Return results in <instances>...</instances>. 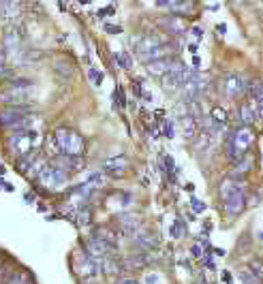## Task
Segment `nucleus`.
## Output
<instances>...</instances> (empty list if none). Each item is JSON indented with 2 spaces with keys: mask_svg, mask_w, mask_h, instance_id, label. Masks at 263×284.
I'll return each mask as SVG.
<instances>
[{
  "mask_svg": "<svg viewBox=\"0 0 263 284\" xmlns=\"http://www.w3.org/2000/svg\"><path fill=\"white\" fill-rule=\"evenodd\" d=\"M161 26L165 28L167 32H172L174 37H180V34H184V30H186V24H184V19L180 15H172V17L161 19Z\"/></svg>",
  "mask_w": 263,
  "mask_h": 284,
  "instance_id": "21",
  "label": "nucleus"
},
{
  "mask_svg": "<svg viewBox=\"0 0 263 284\" xmlns=\"http://www.w3.org/2000/svg\"><path fill=\"white\" fill-rule=\"evenodd\" d=\"M49 165H54V167H58L62 169L65 173L69 175H73L77 173L82 169V156H69V154H56L52 160H49Z\"/></svg>",
  "mask_w": 263,
  "mask_h": 284,
  "instance_id": "13",
  "label": "nucleus"
},
{
  "mask_svg": "<svg viewBox=\"0 0 263 284\" xmlns=\"http://www.w3.org/2000/svg\"><path fill=\"white\" fill-rule=\"evenodd\" d=\"M118 224H120V229H122V233H126L129 237L137 229H141V220L135 214H120L118 216Z\"/></svg>",
  "mask_w": 263,
  "mask_h": 284,
  "instance_id": "20",
  "label": "nucleus"
},
{
  "mask_svg": "<svg viewBox=\"0 0 263 284\" xmlns=\"http://www.w3.org/2000/svg\"><path fill=\"white\" fill-rule=\"evenodd\" d=\"M182 129H184V137H186V139H193L195 133H197V118H193L190 113L182 116Z\"/></svg>",
  "mask_w": 263,
  "mask_h": 284,
  "instance_id": "25",
  "label": "nucleus"
},
{
  "mask_svg": "<svg viewBox=\"0 0 263 284\" xmlns=\"http://www.w3.org/2000/svg\"><path fill=\"white\" fill-rule=\"evenodd\" d=\"M41 135L37 129H26V131H13L6 139V147L9 152L15 156V158H26L28 154H32L37 150V143H39Z\"/></svg>",
  "mask_w": 263,
  "mask_h": 284,
  "instance_id": "5",
  "label": "nucleus"
},
{
  "mask_svg": "<svg viewBox=\"0 0 263 284\" xmlns=\"http://www.w3.org/2000/svg\"><path fill=\"white\" fill-rule=\"evenodd\" d=\"M116 58L120 60V67H122V69H131V67H133L131 56L126 54V52H118V54H116Z\"/></svg>",
  "mask_w": 263,
  "mask_h": 284,
  "instance_id": "29",
  "label": "nucleus"
},
{
  "mask_svg": "<svg viewBox=\"0 0 263 284\" xmlns=\"http://www.w3.org/2000/svg\"><path fill=\"white\" fill-rule=\"evenodd\" d=\"M75 272L80 274V278L82 280H94L98 272H101V265H98V259L94 257H90L88 252H84L80 254V259H77V267H75Z\"/></svg>",
  "mask_w": 263,
  "mask_h": 284,
  "instance_id": "11",
  "label": "nucleus"
},
{
  "mask_svg": "<svg viewBox=\"0 0 263 284\" xmlns=\"http://www.w3.org/2000/svg\"><path fill=\"white\" fill-rule=\"evenodd\" d=\"M156 282H159V276H156V274H148L146 276V284H156Z\"/></svg>",
  "mask_w": 263,
  "mask_h": 284,
  "instance_id": "35",
  "label": "nucleus"
},
{
  "mask_svg": "<svg viewBox=\"0 0 263 284\" xmlns=\"http://www.w3.org/2000/svg\"><path fill=\"white\" fill-rule=\"evenodd\" d=\"M223 92L227 98H231V101H236V98L248 94V83L244 77L240 75H227L225 81H223Z\"/></svg>",
  "mask_w": 263,
  "mask_h": 284,
  "instance_id": "12",
  "label": "nucleus"
},
{
  "mask_svg": "<svg viewBox=\"0 0 263 284\" xmlns=\"http://www.w3.org/2000/svg\"><path fill=\"white\" fill-rule=\"evenodd\" d=\"M257 113H259V118L263 120V101H261V103H257Z\"/></svg>",
  "mask_w": 263,
  "mask_h": 284,
  "instance_id": "38",
  "label": "nucleus"
},
{
  "mask_svg": "<svg viewBox=\"0 0 263 284\" xmlns=\"http://www.w3.org/2000/svg\"><path fill=\"white\" fill-rule=\"evenodd\" d=\"M182 231H184V224H182V222H175V224H174V237H182V235H184Z\"/></svg>",
  "mask_w": 263,
  "mask_h": 284,
  "instance_id": "32",
  "label": "nucleus"
},
{
  "mask_svg": "<svg viewBox=\"0 0 263 284\" xmlns=\"http://www.w3.org/2000/svg\"><path fill=\"white\" fill-rule=\"evenodd\" d=\"M246 171H251V160H238V167L233 169V175H242Z\"/></svg>",
  "mask_w": 263,
  "mask_h": 284,
  "instance_id": "30",
  "label": "nucleus"
},
{
  "mask_svg": "<svg viewBox=\"0 0 263 284\" xmlns=\"http://www.w3.org/2000/svg\"><path fill=\"white\" fill-rule=\"evenodd\" d=\"M240 276H242V280H244V284H259V280L253 276L251 269H244V272H242Z\"/></svg>",
  "mask_w": 263,
  "mask_h": 284,
  "instance_id": "31",
  "label": "nucleus"
},
{
  "mask_svg": "<svg viewBox=\"0 0 263 284\" xmlns=\"http://www.w3.org/2000/svg\"><path fill=\"white\" fill-rule=\"evenodd\" d=\"M69 173H65L62 169L58 167H54V165H47L43 171L39 173L37 180L41 182V186L47 188V190H60V188H65L67 186V182H69Z\"/></svg>",
  "mask_w": 263,
  "mask_h": 284,
  "instance_id": "9",
  "label": "nucleus"
},
{
  "mask_svg": "<svg viewBox=\"0 0 263 284\" xmlns=\"http://www.w3.org/2000/svg\"><path fill=\"white\" fill-rule=\"evenodd\" d=\"M193 257H201V248L199 246H193Z\"/></svg>",
  "mask_w": 263,
  "mask_h": 284,
  "instance_id": "39",
  "label": "nucleus"
},
{
  "mask_svg": "<svg viewBox=\"0 0 263 284\" xmlns=\"http://www.w3.org/2000/svg\"><path fill=\"white\" fill-rule=\"evenodd\" d=\"M172 65H174V60L167 56V58H161V60H152V62H148V65H146V71H148V73H150L152 77H159V79H161L163 75H167L169 71H172Z\"/></svg>",
  "mask_w": 263,
  "mask_h": 284,
  "instance_id": "19",
  "label": "nucleus"
},
{
  "mask_svg": "<svg viewBox=\"0 0 263 284\" xmlns=\"http://www.w3.org/2000/svg\"><path fill=\"white\" fill-rule=\"evenodd\" d=\"M238 118H240L242 124L253 126V122L259 118V113H257V101H246V103H242L240 107H238Z\"/></svg>",
  "mask_w": 263,
  "mask_h": 284,
  "instance_id": "18",
  "label": "nucleus"
},
{
  "mask_svg": "<svg viewBox=\"0 0 263 284\" xmlns=\"http://www.w3.org/2000/svg\"><path fill=\"white\" fill-rule=\"evenodd\" d=\"M193 208H195L197 212H201V210H203V203H201V201H197V199H193Z\"/></svg>",
  "mask_w": 263,
  "mask_h": 284,
  "instance_id": "37",
  "label": "nucleus"
},
{
  "mask_svg": "<svg viewBox=\"0 0 263 284\" xmlns=\"http://www.w3.org/2000/svg\"><path fill=\"white\" fill-rule=\"evenodd\" d=\"M133 244L139 248L141 252H148V250H154L156 246H159V239H156V235L152 231H146V229H137L131 235Z\"/></svg>",
  "mask_w": 263,
  "mask_h": 284,
  "instance_id": "15",
  "label": "nucleus"
},
{
  "mask_svg": "<svg viewBox=\"0 0 263 284\" xmlns=\"http://www.w3.org/2000/svg\"><path fill=\"white\" fill-rule=\"evenodd\" d=\"M248 269L253 272V276L257 278L259 282H263V261L261 259H253L251 263H248Z\"/></svg>",
  "mask_w": 263,
  "mask_h": 284,
  "instance_id": "28",
  "label": "nucleus"
},
{
  "mask_svg": "<svg viewBox=\"0 0 263 284\" xmlns=\"http://www.w3.org/2000/svg\"><path fill=\"white\" fill-rule=\"evenodd\" d=\"M133 43H135L133 45L135 52H137L139 60L144 62V65H148V62H152V60L167 58V56H169L167 45L163 43L161 39H156V37H135Z\"/></svg>",
  "mask_w": 263,
  "mask_h": 284,
  "instance_id": "6",
  "label": "nucleus"
},
{
  "mask_svg": "<svg viewBox=\"0 0 263 284\" xmlns=\"http://www.w3.org/2000/svg\"><path fill=\"white\" fill-rule=\"evenodd\" d=\"M34 90V81L28 77H13L0 86V103L2 105H30V94Z\"/></svg>",
  "mask_w": 263,
  "mask_h": 284,
  "instance_id": "2",
  "label": "nucleus"
},
{
  "mask_svg": "<svg viewBox=\"0 0 263 284\" xmlns=\"http://www.w3.org/2000/svg\"><path fill=\"white\" fill-rule=\"evenodd\" d=\"M82 250L84 252H88L90 257H94V259H103V257H107V254H111V252H116L118 248H113V246H109L107 241H103L98 235H88L86 239H84V244H82Z\"/></svg>",
  "mask_w": 263,
  "mask_h": 284,
  "instance_id": "10",
  "label": "nucleus"
},
{
  "mask_svg": "<svg viewBox=\"0 0 263 284\" xmlns=\"http://www.w3.org/2000/svg\"><path fill=\"white\" fill-rule=\"evenodd\" d=\"M118 284H139V282L135 280V278H120Z\"/></svg>",
  "mask_w": 263,
  "mask_h": 284,
  "instance_id": "36",
  "label": "nucleus"
},
{
  "mask_svg": "<svg viewBox=\"0 0 263 284\" xmlns=\"http://www.w3.org/2000/svg\"><path fill=\"white\" fill-rule=\"evenodd\" d=\"M124 259H120L116 252L107 254V257H103V263H101V272L105 276H113V278H118V276H122L124 272Z\"/></svg>",
  "mask_w": 263,
  "mask_h": 284,
  "instance_id": "16",
  "label": "nucleus"
},
{
  "mask_svg": "<svg viewBox=\"0 0 263 284\" xmlns=\"http://www.w3.org/2000/svg\"><path fill=\"white\" fill-rule=\"evenodd\" d=\"M54 73L58 75L62 81H71V79H73V75H75V71H73V67H71L67 60H56L54 62Z\"/></svg>",
  "mask_w": 263,
  "mask_h": 284,
  "instance_id": "23",
  "label": "nucleus"
},
{
  "mask_svg": "<svg viewBox=\"0 0 263 284\" xmlns=\"http://www.w3.org/2000/svg\"><path fill=\"white\" fill-rule=\"evenodd\" d=\"M22 13H24V0H9V2L0 4V17L9 24L22 17Z\"/></svg>",
  "mask_w": 263,
  "mask_h": 284,
  "instance_id": "17",
  "label": "nucleus"
},
{
  "mask_svg": "<svg viewBox=\"0 0 263 284\" xmlns=\"http://www.w3.org/2000/svg\"><path fill=\"white\" fill-rule=\"evenodd\" d=\"M103 171L109 177L120 180V177H124L126 171H129V158H126V156H113V158H107L103 162Z\"/></svg>",
  "mask_w": 263,
  "mask_h": 284,
  "instance_id": "14",
  "label": "nucleus"
},
{
  "mask_svg": "<svg viewBox=\"0 0 263 284\" xmlns=\"http://www.w3.org/2000/svg\"><path fill=\"white\" fill-rule=\"evenodd\" d=\"M146 263H148L146 252H139V254H131L129 259H124V267L126 269H141V267H146Z\"/></svg>",
  "mask_w": 263,
  "mask_h": 284,
  "instance_id": "26",
  "label": "nucleus"
},
{
  "mask_svg": "<svg viewBox=\"0 0 263 284\" xmlns=\"http://www.w3.org/2000/svg\"><path fill=\"white\" fill-rule=\"evenodd\" d=\"M30 113H32L30 105H24V107H19V105H2L0 107V129L13 131V126L17 122H22Z\"/></svg>",
  "mask_w": 263,
  "mask_h": 284,
  "instance_id": "8",
  "label": "nucleus"
},
{
  "mask_svg": "<svg viewBox=\"0 0 263 284\" xmlns=\"http://www.w3.org/2000/svg\"><path fill=\"white\" fill-rule=\"evenodd\" d=\"M205 90H208V77H203L201 73H197V71H193V73L188 75V79L184 81L180 88L184 103L199 101V98L205 94Z\"/></svg>",
  "mask_w": 263,
  "mask_h": 284,
  "instance_id": "7",
  "label": "nucleus"
},
{
  "mask_svg": "<svg viewBox=\"0 0 263 284\" xmlns=\"http://www.w3.org/2000/svg\"><path fill=\"white\" fill-rule=\"evenodd\" d=\"M94 235H98L103 241H107L109 246L113 248H118V241H120V233L116 229H111L109 224H103V226H98V229L94 231Z\"/></svg>",
  "mask_w": 263,
  "mask_h": 284,
  "instance_id": "22",
  "label": "nucleus"
},
{
  "mask_svg": "<svg viewBox=\"0 0 263 284\" xmlns=\"http://www.w3.org/2000/svg\"><path fill=\"white\" fill-rule=\"evenodd\" d=\"M6 274H9V269H6V261H0V282L6 278Z\"/></svg>",
  "mask_w": 263,
  "mask_h": 284,
  "instance_id": "33",
  "label": "nucleus"
},
{
  "mask_svg": "<svg viewBox=\"0 0 263 284\" xmlns=\"http://www.w3.org/2000/svg\"><path fill=\"white\" fill-rule=\"evenodd\" d=\"M253 143H255L253 126H246V124L238 126V129L229 135V139H227V158L231 162L242 160L248 152H251Z\"/></svg>",
  "mask_w": 263,
  "mask_h": 284,
  "instance_id": "4",
  "label": "nucleus"
},
{
  "mask_svg": "<svg viewBox=\"0 0 263 284\" xmlns=\"http://www.w3.org/2000/svg\"><path fill=\"white\" fill-rule=\"evenodd\" d=\"M0 284H32L30 276H28L26 272H22V269H17V272H11L6 274V278L0 282Z\"/></svg>",
  "mask_w": 263,
  "mask_h": 284,
  "instance_id": "24",
  "label": "nucleus"
},
{
  "mask_svg": "<svg viewBox=\"0 0 263 284\" xmlns=\"http://www.w3.org/2000/svg\"><path fill=\"white\" fill-rule=\"evenodd\" d=\"M75 220H77V224H90L92 222V218H90V208L88 205H77V210H75Z\"/></svg>",
  "mask_w": 263,
  "mask_h": 284,
  "instance_id": "27",
  "label": "nucleus"
},
{
  "mask_svg": "<svg viewBox=\"0 0 263 284\" xmlns=\"http://www.w3.org/2000/svg\"><path fill=\"white\" fill-rule=\"evenodd\" d=\"M54 145H56V154L84 156V152H86V139H84V135L73 129H67V126H58L54 131Z\"/></svg>",
  "mask_w": 263,
  "mask_h": 284,
  "instance_id": "3",
  "label": "nucleus"
},
{
  "mask_svg": "<svg viewBox=\"0 0 263 284\" xmlns=\"http://www.w3.org/2000/svg\"><path fill=\"white\" fill-rule=\"evenodd\" d=\"M220 199H223L225 214L229 218H238L246 208V190L244 182L236 180V177H227L220 182Z\"/></svg>",
  "mask_w": 263,
  "mask_h": 284,
  "instance_id": "1",
  "label": "nucleus"
},
{
  "mask_svg": "<svg viewBox=\"0 0 263 284\" xmlns=\"http://www.w3.org/2000/svg\"><path fill=\"white\" fill-rule=\"evenodd\" d=\"M2 2H9V0H0V4H2Z\"/></svg>",
  "mask_w": 263,
  "mask_h": 284,
  "instance_id": "40",
  "label": "nucleus"
},
{
  "mask_svg": "<svg viewBox=\"0 0 263 284\" xmlns=\"http://www.w3.org/2000/svg\"><path fill=\"white\" fill-rule=\"evenodd\" d=\"M101 77H103V75H101V73H98V71H90V79H92V81H94V83H96V86H98V83H101V81H103V79H101Z\"/></svg>",
  "mask_w": 263,
  "mask_h": 284,
  "instance_id": "34",
  "label": "nucleus"
}]
</instances>
